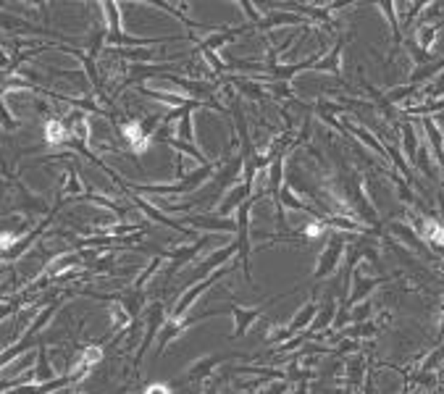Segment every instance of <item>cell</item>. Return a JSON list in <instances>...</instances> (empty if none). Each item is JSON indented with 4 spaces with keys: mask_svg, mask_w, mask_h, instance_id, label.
<instances>
[{
    "mask_svg": "<svg viewBox=\"0 0 444 394\" xmlns=\"http://www.w3.org/2000/svg\"><path fill=\"white\" fill-rule=\"evenodd\" d=\"M231 313H234V318H237V329H234V334H231V339L234 336H242L247 331V326L255 321L258 315H260V307H242V305H231L229 307Z\"/></svg>",
    "mask_w": 444,
    "mask_h": 394,
    "instance_id": "1",
    "label": "cell"
},
{
    "mask_svg": "<svg viewBox=\"0 0 444 394\" xmlns=\"http://www.w3.org/2000/svg\"><path fill=\"white\" fill-rule=\"evenodd\" d=\"M69 384V379H58V381H50V384L45 386H37V389H32V386H27V389H19L16 394H45V392H53V389H58V386Z\"/></svg>",
    "mask_w": 444,
    "mask_h": 394,
    "instance_id": "2",
    "label": "cell"
}]
</instances>
